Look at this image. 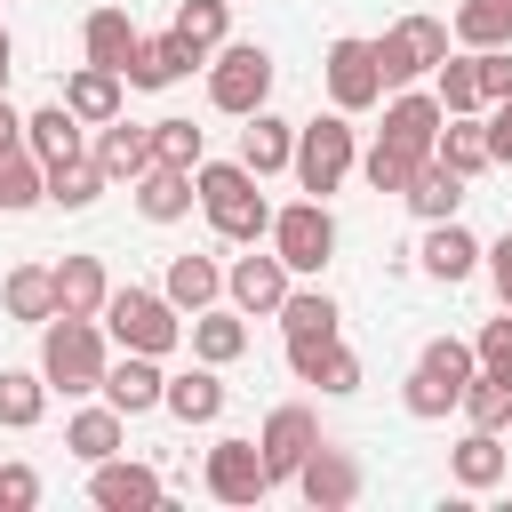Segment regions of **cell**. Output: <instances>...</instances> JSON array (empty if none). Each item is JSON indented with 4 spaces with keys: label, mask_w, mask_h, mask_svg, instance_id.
<instances>
[{
    "label": "cell",
    "mask_w": 512,
    "mask_h": 512,
    "mask_svg": "<svg viewBox=\"0 0 512 512\" xmlns=\"http://www.w3.org/2000/svg\"><path fill=\"white\" fill-rule=\"evenodd\" d=\"M480 376V352L464 344V336H432L424 352H416V368H408V384H400V408L416 416V424H440L448 408H464V384Z\"/></svg>",
    "instance_id": "obj_3"
},
{
    "label": "cell",
    "mask_w": 512,
    "mask_h": 512,
    "mask_svg": "<svg viewBox=\"0 0 512 512\" xmlns=\"http://www.w3.org/2000/svg\"><path fill=\"white\" fill-rule=\"evenodd\" d=\"M440 96H424V88H400L392 104H384V144H400V152H416V160H432V144H440Z\"/></svg>",
    "instance_id": "obj_17"
},
{
    "label": "cell",
    "mask_w": 512,
    "mask_h": 512,
    "mask_svg": "<svg viewBox=\"0 0 512 512\" xmlns=\"http://www.w3.org/2000/svg\"><path fill=\"white\" fill-rule=\"evenodd\" d=\"M88 152H96V168H104L112 184H136V176L152 168V128H136V120H104Z\"/></svg>",
    "instance_id": "obj_23"
},
{
    "label": "cell",
    "mask_w": 512,
    "mask_h": 512,
    "mask_svg": "<svg viewBox=\"0 0 512 512\" xmlns=\"http://www.w3.org/2000/svg\"><path fill=\"white\" fill-rule=\"evenodd\" d=\"M40 504V472L32 464H0V512H32Z\"/></svg>",
    "instance_id": "obj_46"
},
{
    "label": "cell",
    "mask_w": 512,
    "mask_h": 512,
    "mask_svg": "<svg viewBox=\"0 0 512 512\" xmlns=\"http://www.w3.org/2000/svg\"><path fill=\"white\" fill-rule=\"evenodd\" d=\"M16 144H24V112L0 96V152H16Z\"/></svg>",
    "instance_id": "obj_50"
},
{
    "label": "cell",
    "mask_w": 512,
    "mask_h": 512,
    "mask_svg": "<svg viewBox=\"0 0 512 512\" xmlns=\"http://www.w3.org/2000/svg\"><path fill=\"white\" fill-rule=\"evenodd\" d=\"M88 504L96 512H152L160 504V472L136 464V456H104V464H88Z\"/></svg>",
    "instance_id": "obj_15"
},
{
    "label": "cell",
    "mask_w": 512,
    "mask_h": 512,
    "mask_svg": "<svg viewBox=\"0 0 512 512\" xmlns=\"http://www.w3.org/2000/svg\"><path fill=\"white\" fill-rule=\"evenodd\" d=\"M256 448H264V464H272V488H280V480H296V472H304V456L320 448V416H312L304 400H280V408L264 416Z\"/></svg>",
    "instance_id": "obj_12"
},
{
    "label": "cell",
    "mask_w": 512,
    "mask_h": 512,
    "mask_svg": "<svg viewBox=\"0 0 512 512\" xmlns=\"http://www.w3.org/2000/svg\"><path fill=\"white\" fill-rule=\"evenodd\" d=\"M80 128H88V120H80L64 96H56V104H40V112H24V144H32L40 160H72V152H88V144H80Z\"/></svg>",
    "instance_id": "obj_31"
},
{
    "label": "cell",
    "mask_w": 512,
    "mask_h": 512,
    "mask_svg": "<svg viewBox=\"0 0 512 512\" xmlns=\"http://www.w3.org/2000/svg\"><path fill=\"white\" fill-rule=\"evenodd\" d=\"M320 80H328V104L336 112H368V104H384V64H376V40H328V56H320Z\"/></svg>",
    "instance_id": "obj_9"
},
{
    "label": "cell",
    "mask_w": 512,
    "mask_h": 512,
    "mask_svg": "<svg viewBox=\"0 0 512 512\" xmlns=\"http://www.w3.org/2000/svg\"><path fill=\"white\" fill-rule=\"evenodd\" d=\"M0 88H8V80H0Z\"/></svg>",
    "instance_id": "obj_52"
},
{
    "label": "cell",
    "mask_w": 512,
    "mask_h": 512,
    "mask_svg": "<svg viewBox=\"0 0 512 512\" xmlns=\"http://www.w3.org/2000/svg\"><path fill=\"white\" fill-rule=\"evenodd\" d=\"M416 256H424V272H432L440 288H464V280H472V272L488 264V248H480V240H472V232H464L456 216H448V224H432Z\"/></svg>",
    "instance_id": "obj_20"
},
{
    "label": "cell",
    "mask_w": 512,
    "mask_h": 512,
    "mask_svg": "<svg viewBox=\"0 0 512 512\" xmlns=\"http://www.w3.org/2000/svg\"><path fill=\"white\" fill-rule=\"evenodd\" d=\"M272 320H280V336H304V328H336L344 312H336V296H328V288H288Z\"/></svg>",
    "instance_id": "obj_42"
},
{
    "label": "cell",
    "mask_w": 512,
    "mask_h": 512,
    "mask_svg": "<svg viewBox=\"0 0 512 512\" xmlns=\"http://www.w3.org/2000/svg\"><path fill=\"white\" fill-rule=\"evenodd\" d=\"M272 248H280V264L296 272V280H320L328 272V256H336V216H328V200H288V208H272Z\"/></svg>",
    "instance_id": "obj_8"
},
{
    "label": "cell",
    "mask_w": 512,
    "mask_h": 512,
    "mask_svg": "<svg viewBox=\"0 0 512 512\" xmlns=\"http://www.w3.org/2000/svg\"><path fill=\"white\" fill-rule=\"evenodd\" d=\"M40 200H48V160H40L32 144L0 152V208H8V216H24V208H40Z\"/></svg>",
    "instance_id": "obj_35"
},
{
    "label": "cell",
    "mask_w": 512,
    "mask_h": 512,
    "mask_svg": "<svg viewBox=\"0 0 512 512\" xmlns=\"http://www.w3.org/2000/svg\"><path fill=\"white\" fill-rule=\"evenodd\" d=\"M48 272H56V312H72V320H104L112 280H104L96 256H64V264H48Z\"/></svg>",
    "instance_id": "obj_24"
},
{
    "label": "cell",
    "mask_w": 512,
    "mask_h": 512,
    "mask_svg": "<svg viewBox=\"0 0 512 512\" xmlns=\"http://www.w3.org/2000/svg\"><path fill=\"white\" fill-rule=\"evenodd\" d=\"M288 288H296V272H288V264H280V248H264V256H256V248H248V256H232V272H224V296H232V304H240V312H248V320H256V312H264V320H272V312H280V296H288Z\"/></svg>",
    "instance_id": "obj_14"
},
{
    "label": "cell",
    "mask_w": 512,
    "mask_h": 512,
    "mask_svg": "<svg viewBox=\"0 0 512 512\" xmlns=\"http://www.w3.org/2000/svg\"><path fill=\"white\" fill-rule=\"evenodd\" d=\"M104 336L120 344V352H176L192 328H184V312L168 304V288H112L104 296Z\"/></svg>",
    "instance_id": "obj_4"
},
{
    "label": "cell",
    "mask_w": 512,
    "mask_h": 512,
    "mask_svg": "<svg viewBox=\"0 0 512 512\" xmlns=\"http://www.w3.org/2000/svg\"><path fill=\"white\" fill-rule=\"evenodd\" d=\"M200 480H208V496H216V504H264V496H272V464H264V448H256V440H240V432H224V440L208 448Z\"/></svg>",
    "instance_id": "obj_11"
},
{
    "label": "cell",
    "mask_w": 512,
    "mask_h": 512,
    "mask_svg": "<svg viewBox=\"0 0 512 512\" xmlns=\"http://www.w3.org/2000/svg\"><path fill=\"white\" fill-rule=\"evenodd\" d=\"M64 104L88 120V128H104V120H120V72L112 64H80L72 80H64Z\"/></svg>",
    "instance_id": "obj_34"
},
{
    "label": "cell",
    "mask_w": 512,
    "mask_h": 512,
    "mask_svg": "<svg viewBox=\"0 0 512 512\" xmlns=\"http://www.w3.org/2000/svg\"><path fill=\"white\" fill-rule=\"evenodd\" d=\"M192 184H200V208H208V224H216L224 240H240V248L272 240V200L256 192V184H264L256 168H240V160H200Z\"/></svg>",
    "instance_id": "obj_1"
},
{
    "label": "cell",
    "mask_w": 512,
    "mask_h": 512,
    "mask_svg": "<svg viewBox=\"0 0 512 512\" xmlns=\"http://www.w3.org/2000/svg\"><path fill=\"white\" fill-rule=\"evenodd\" d=\"M8 56H16V40H8V24H0V80H8Z\"/></svg>",
    "instance_id": "obj_51"
},
{
    "label": "cell",
    "mask_w": 512,
    "mask_h": 512,
    "mask_svg": "<svg viewBox=\"0 0 512 512\" xmlns=\"http://www.w3.org/2000/svg\"><path fill=\"white\" fill-rule=\"evenodd\" d=\"M472 352H480V376H512V304H504L496 320H480Z\"/></svg>",
    "instance_id": "obj_45"
},
{
    "label": "cell",
    "mask_w": 512,
    "mask_h": 512,
    "mask_svg": "<svg viewBox=\"0 0 512 512\" xmlns=\"http://www.w3.org/2000/svg\"><path fill=\"white\" fill-rule=\"evenodd\" d=\"M176 32H184L200 56H216V48L232 40V0H176Z\"/></svg>",
    "instance_id": "obj_40"
},
{
    "label": "cell",
    "mask_w": 512,
    "mask_h": 512,
    "mask_svg": "<svg viewBox=\"0 0 512 512\" xmlns=\"http://www.w3.org/2000/svg\"><path fill=\"white\" fill-rule=\"evenodd\" d=\"M40 416H48V376L40 368H0V424L32 432Z\"/></svg>",
    "instance_id": "obj_36"
},
{
    "label": "cell",
    "mask_w": 512,
    "mask_h": 512,
    "mask_svg": "<svg viewBox=\"0 0 512 512\" xmlns=\"http://www.w3.org/2000/svg\"><path fill=\"white\" fill-rule=\"evenodd\" d=\"M488 280H496V304H512V232L488 240Z\"/></svg>",
    "instance_id": "obj_49"
},
{
    "label": "cell",
    "mask_w": 512,
    "mask_h": 512,
    "mask_svg": "<svg viewBox=\"0 0 512 512\" xmlns=\"http://www.w3.org/2000/svg\"><path fill=\"white\" fill-rule=\"evenodd\" d=\"M160 392H168L160 352H120V360L104 368V400H112L120 416H152V408H160Z\"/></svg>",
    "instance_id": "obj_18"
},
{
    "label": "cell",
    "mask_w": 512,
    "mask_h": 512,
    "mask_svg": "<svg viewBox=\"0 0 512 512\" xmlns=\"http://www.w3.org/2000/svg\"><path fill=\"white\" fill-rule=\"evenodd\" d=\"M136 24H128V8H88V24H80V48H88V64H112L120 80H128V56H136Z\"/></svg>",
    "instance_id": "obj_26"
},
{
    "label": "cell",
    "mask_w": 512,
    "mask_h": 512,
    "mask_svg": "<svg viewBox=\"0 0 512 512\" xmlns=\"http://www.w3.org/2000/svg\"><path fill=\"white\" fill-rule=\"evenodd\" d=\"M464 184H472V176H456L448 160H424V168L408 176V192H400V200H408L424 224H448V216L464 208Z\"/></svg>",
    "instance_id": "obj_27"
},
{
    "label": "cell",
    "mask_w": 512,
    "mask_h": 512,
    "mask_svg": "<svg viewBox=\"0 0 512 512\" xmlns=\"http://www.w3.org/2000/svg\"><path fill=\"white\" fill-rule=\"evenodd\" d=\"M352 168H360L352 112H320V120H304V128H296V184H304L312 200H328Z\"/></svg>",
    "instance_id": "obj_6"
},
{
    "label": "cell",
    "mask_w": 512,
    "mask_h": 512,
    "mask_svg": "<svg viewBox=\"0 0 512 512\" xmlns=\"http://www.w3.org/2000/svg\"><path fill=\"white\" fill-rule=\"evenodd\" d=\"M448 32L464 48H512V0H464Z\"/></svg>",
    "instance_id": "obj_39"
},
{
    "label": "cell",
    "mask_w": 512,
    "mask_h": 512,
    "mask_svg": "<svg viewBox=\"0 0 512 512\" xmlns=\"http://www.w3.org/2000/svg\"><path fill=\"white\" fill-rule=\"evenodd\" d=\"M416 168H424V160H416V152H400V144H384V136L360 152V176H368L376 192H408V176H416Z\"/></svg>",
    "instance_id": "obj_44"
},
{
    "label": "cell",
    "mask_w": 512,
    "mask_h": 512,
    "mask_svg": "<svg viewBox=\"0 0 512 512\" xmlns=\"http://www.w3.org/2000/svg\"><path fill=\"white\" fill-rule=\"evenodd\" d=\"M184 328H192V360L232 368V360L248 352V312H240V304H232V312H216V304H208V312H192Z\"/></svg>",
    "instance_id": "obj_29"
},
{
    "label": "cell",
    "mask_w": 512,
    "mask_h": 512,
    "mask_svg": "<svg viewBox=\"0 0 512 512\" xmlns=\"http://www.w3.org/2000/svg\"><path fill=\"white\" fill-rule=\"evenodd\" d=\"M192 64H208V56H200L176 24H168V32H144V40H136V56H128V88H176Z\"/></svg>",
    "instance_id": "obj_16"
},
{
    "label": "cell",
    "mask_w": 512,
    "mask_h": 512,
    "mask_svg": "<svg viewBox=\"0 0 512 512\" xmlns=\"http://www.w3.org/2000/svg\"><path fill=\"white\" fill-rule=\"evenodd\" d=\"M432 160H448L456 176H488V168H496V152H488V112H448Z\"/></svg>",
    "instance_id": "obj_22"
},
{
    "label": "cell",
    "mask_w": 512,
    "mask_h": 512,
    "mask_svg": "<svg viewBox=\"0 0 512 512\" xmlns=\"http://www.w3.org/2000/svg\"><path fill=\"white\" fill-rule=\"evenodd\" d=\"M488 152H496V168H512V96L488 104Z\"/></svg>",
    "instance_id": "obj_48"
},
{
    "label": "cell",
    "mask_w": 512,
    "mask_h": 512,
    "mask_svg": "<svg viewBox=\"0 0 512 512\" xmlns=\"http://www.w3.org/2000/svg\"><path fill=\"white\" fill-rule=\"evenodd\" d=\"M112 176L96 168V152H72V160H48V200L56 208H88L96 192H104Z\"/></svg>",
    "instance_id": "obj_38"
},
{
    "label": "cell",
    "mask_w": 512,
    "mask_h": 512,
    "mask_svg": "<svg viewBox=\"0 0 512 512\" xmlns=\"http://www.w3.org/2000/svg\"><path fill=\"white\" fill-rule=\"evenodd\" d=\"M240 168H256V176L296 168V120H280V112H248V128H240Z\"/></svg>",
    "instance_id": "obj_21"
},
{
    "label": "cell",
    "mask_w": 512,
    "mask_h": 512,
    "mask_svg": "<svg viewBox=\"0 0 512 512\" xmlns=\"http://www.w3.org/2000/svg\"><path fill=\"white\" fill-rule=\"evenodd\" d=\"M0 304H8V320L48 328V320H56V272H48V264H16V272L0 280Z\"/></svg>",
    "instance_id": "obj_28"
},
{
    "label": "cell",
    "mask_w": 512,
    "mask_h": 512,
    "mask_svg": "<svg viewBox=\"0 0 512 512\" xmlns=\"http://www.w3.org/2000/svg\"><path fill=\"white\" fill-rule=\"evenodd\" d=\"M472 56H480V96L504 104L512 96V48H472Z\"/></svg>",
    "instance_id": "obj_47"
},
{
    "label": "cell",
    "mask_w": 512,
    "mask_h": 512,
    "mask_svg": "<svg viewBox=\"0 0 512 512\" xmlns=\"http://www.w3.org/2000/svg\"><path fill=\"white\" fill-rule=\"evenodd\" d=\"M288 368H296V384H320L328 400H344V392H360V352L336 336V328H304V336H288Z\"/></svg>",
    "instance_id": "obj_10"
},
{
    "label": "cell",
    "mask_w": 512,
    "mask_h": 512,
    "mask_svg": "<svg viewBox=\"0 0 512 512\" xmlns=\"http://www.w3.org/2000/svg\"><path fill=\"white\" fill-rule=\"evenodd\" d=\"M504 464H512V456H504V440H496V432H480V424L448 448V480H456V488H472V496H480V488H496V480H504Z\"/></svg>",
    "instance_id": "obj_30"
},
{
    "label": "cell",
    "mask_w": 512,
    "mask_h": 512,
    "mask_svg": "<svg viewBox=\"0 0 512 512\" xmlns=\"http://www.w3.org/2000/svg\"><path fill=\"white\" fill-rule=\"evenodd\" d=\"M120 440H128V416L104 400V408H80L72 424H64V448L80 456V464H104V456H120Z\"/></svg>",
    "instance_id": "obj_33"
},
{
    "label": "cell",
    "mask_w": 512,
    "mask_h": 512,
    "mask_svg": "<svg viewBox=\"0 0 512 512\" xmlns=\"http://www.w3.org/2000/svg\"><path fill=\"white\" fill-rule=\"evenodd\" d=\"M104 368H112V352H104V320H72V312H56V320L40 328V376H48V392L88 400V392H104Z\"/></svg>",
    "instance_id": "obj_2"
},
{
    "label": "cell",
    "mask_w": 512,
    "mask_h": 512,
    "mask_svg": "<svg viewBox=\"0 0 512 512\" xmlns=\"http://www.w3.org/2000/svg\"><path fill=\"white\" fill-rule=\"evenodd\" d=\"M464 424L504 432V424H512V376H472V384H464Z\"/></svg>",
    "instance_id": "obj_43"
},
{
    "label": "cell",
    "mask_w": 512,
    "mask_h": 512,
    "mask_svg": "<svg viewBox=\"0 0 512 512\" xmlns=\"http://www.w3.org/2000/svg\"><path fill=\"white\" fill-rule=\"evenodd\" d=\"M152 160H168V168H200V160H208V128H192L184 112L152 120Z\"/></svg>",
    "instance_id": "obj_41"
},
{
    "label": "cell",
    "mask_w": 512,
    "mask_h": 512,
    "mask_svg": "<svg viewBox=\"0 0 512 512\" xmlns=\"http://www.w3.org/2000/svg\"><path fill=\"white\" fill-rule=\"evenodd\" d=\"M448 24L440 16H392L384 32H376V64H384V88H416L424 72H440V56H448Z\"/></svg>",
    "instance_id": "obj_7"
},
{
    "label": "cell",
    "mask_w": 512,
    "mask_h": 512,
    "mask_svg": "<svg viewBox=\"0 0 512 512\" xmlns=\"http://www.w3.org/2000/svg\"><path fill=\"white\" fill-rule=\"evenodd\" d=\"M432 96H440V112H488V96H480V56H472V48H464V56H440Z\"/></svg>",
    "instance_id": "obj_37"
},
{
    "label": "cell",
    "mask_w": 512,
    "mask_h": 512,
    "mask_svg": "<svg viewBox=\"0 0 512 512\" xmlns=\"http://www.w3.org/2000/svg\"><path fill=\"white\" fill-rule=\"evenodd\" d=\"M296 496L312 504V512H344L352 496H360V456L352 448H336L328 432H320V448L304 456V472H296Z\"/></svg>",
    "instance_id": "obj_13"
},
{
    "label": "cell",
    "mask_w": 512,
    "mask_h": 512,
    "mask_svg": "<svg viewBox=\"0 0 512 512\" xmlns=\"http://www.w3.org/2000/svg\"><path fill=\"white\" fill-rule=\"evenodd\" d=\"M128 192H136V216H144V224H176V216H192V200H200L192 168H168V160H152Z\"/></svg>",
    "instance_id": "obj_19"
},
{
    "label": "cell",
    "mask_w": 512,
    "mask_h": 512,
    "mask_svg": "<svg viewBox=\"0 0 512 512\" xmlns=\"http://www.w3.org/2000/svg\"><path fill=\"white\" fill-rule=\"evenodd\" d=\"M208 104L232 112V120L264 112V104H272V48H256V40H224V48L208 56Z\"/></svg>",
    "instance_id": "obj_5"
},
{
    "label": "cell",
    "mask_w": 512,
    "mask_h": 512,
    "mask_svg": "<svg viewBox=\"0 0 512 512\" xmlns=\"http://www.w3.org/2000/svg\"><path fill=\"white\" fill-rule=\"evenodd\" d=\"M160 408H168L176 424H216V416H224V384H216V360H200V368H184V376H168V392H160Z\"/></svg>",
    "instance_id": "obj_25"
},
{
    "label": "cell",
    "mask_w": 512,
    "mask_h": 512,
    "mask_svg": "<svg viewBox=\"0 0 512 512\" xmlns=\"http://www.w3.org/2000/svg\"><path fill=\"white\" fill-rule=\"evenodd\" d=\"M160 288H168L176 312H208V304L224 296V264H216V256H168V280H160Z\"/></svg>",
    "instance_id": "obj_32"
}]
</instances>
